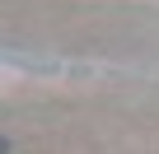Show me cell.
Masks as SVG:
<instances>
[{"instance_id":"obj_1","label":"cell","mask_w":159,"mask_h":154,"mask_svg":"<svg viewBox=\"0 0 159 154\" xmlns=\"http://www.w3.org/2000/svg\"><path fill=\"white\" fill-rule=\"evenodd\" d=\"M0 154H10V140H5V135H0Z\"/></svg>"}]
</instances>
